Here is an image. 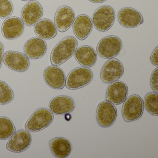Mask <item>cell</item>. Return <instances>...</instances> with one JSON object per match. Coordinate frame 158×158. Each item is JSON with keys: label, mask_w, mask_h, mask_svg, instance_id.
<instances>
[{"label": "cell", "mask_w": 158, "mask_h": 158, "mask_svg": "<svg viewBox=\"0 0 158 158\" xmlns=\"http://www.w3.org/2000/svg\"><path fill=\"white\" fill-rule=\"evenodd\" d=\"M24 24L19 17L7 18L2 23V33L4 38L14 40L20 37L24 31Z\"/></svg>", "instance_id": "12"}, {"label": "cell", "mask_w": 158, "mask_h": 158, "mask_svg": "<svg viewBox=\"0 0 158 158\" xmlns=\"http://www.w3.org/2000/svg\"><path fill=\"white\" fill-rule=\"evenodd\" d=\"M150 85L154 92H158V68L154 69L150 77Z\"/></svg>", "instance_id": "27"}, {"label": "cell", "mask_w": 158, "mask_h": 158, "mask_svg": "<svg viewBox=\"0 0 158 158\" xmlns=\"http://www.w3.org/2000/svg\"><path fill=\"white\" fill-rule=\"evenodd\" d=\"M32 140V136L28 131L21 129L15 133L11 137L6 145V148L12 152H23L30 147Z\"/></svg>", "instance_id": "10"}, {"label": "cell", "mask_w": 158, "mask_h": 158, "mask_svg": "<svg viewBox=\"0 0 158 158\" xmlns=\"http://www.w3.org/2000/svg\"><path fill=\"white\" fill-rule=\"evenodd\" d=\"M93 25L89 16L86 15H78L75 19L73 24V30L76 37L79 40H85L91 33Z\"/></svg>", "instance_id": "19"}, {"label": "cell", "mask_w": 158, "mask_h": 158, "mask_svg": "<svg viewBox=\"0 0 158 158\" xmlns=\"http://www.w3.org/2000/svg\"><path fill=\"white\" fill-rule=\"evenodd\" d=\"M43 76L47 85L52 88L61 89L65 86V74L60 68L57 66L52 65L47 67L44 71Z\"/></svg>", "instance_id": "16"}, {"label": "cell", "mask_w": 158, "mask_h": 158, "mask_svg": "<svg viewBox=\"0 0 158 158\" xmlns=\"http://www.w3.org/2000/svg\"><path fill=\"white\" fill-rule=\"evenodd\" d=\"M3 52H4V47L3 44L0 42V68L2 65L3 62Z\"/></svg>", "instance_id": "29"}, {"label": "cell", "mask_w": 158, "mask_h": 158, "mask_svg": "<svg viewBox=\"0 0 158 158\" xmlns=\"http://www.w3.org/2000/svg\"><path fill=\"white\" fill-rule=\"evenodd\" d=\"M118 19L122 26L128 28L137 27L144 22L141 13L135 9L130 7L121 9L118 13Z\"/></svg>", "instance_id": "13"}, {"label": "cell", "mask_w": 158, "mask_h": 158, "mask_svg": "<svg viewBox=\"0 0 158 158\" xmlns=\"http://www.w3.org/2000/svg\"><path fill=\"white\" fill-rule=\"evenodd\" d=\"M22 1H34V0H22Z\"/></svg>", "instance_id": "31"}, {"label": "cell", "mask_w": 158, "mask_h": 158, "mask_svg": "<svg viewBox=\"0 0 158 158\" xmlns=\"http://www.w3.org/2000/svg\"><path fill=\"white\" fill-rule=\"evenodd\" d=\"M54 115L48 109L40 108L36 110L25 124V128L28 132H37L49 126L53 121Z\"/></svg>", "instance_id": "3"}, {"label": "cell", "mask_w": 158, "mask_h": 158, "mask_svg": "<svg viewBox=\"0 0 158 158\" xmlns=\"http://www.w3.org/2000/svg\"><path fill=\"white\" fill-rule=\"evenodd\" d=\"M77 61L84 67L94 66L98 59V55L95 50L89 46H82L77 49L74 53Z\"/></svg>", "instance_id": "21"}, {"label": "cell", "mask_w": 158, "mask_h": 158, "mask_svg": "<svg viewBox=\"0 0 158 158\" xmlns=\"http://www.w3.org/2000/svg\"><path fill=\"white\" fill-rule=\"evenodd\" d=\"M15 127L12 121L5 116L0 117V139L6 140L15 133Z\"/></svg>", "instance_id": "23"}, {"label": "cell", "mask_w": 158, "mask_h": 158, "mask_svg": "<svg viewBox=\"0 0 158 158\" xmlns=\"http://www.w3.org/2000/svg\"><path fill=\"white\" fill-rule=\"evenodd\" d=\"M3 61L7 67L15 72H25L30 65L29 59L26 55L13 51L6 52L3 55Z\"/></svg>", "instance_id": "9"}, {"label": "cell", "mask_w": 158, "mask_h": 158, "mask_svg": "<svg viewBox=\"0 0 158 158\" xmlns=\"http://www.w3.org/2000/svg\"><path fill=\"white\" fill-rule=\"evenodd\" d=\"M75 19V14L69 6H62L55 13L54 21L57 29L61 33L66 32L72 26Z\"/></svg>", "instance_id": "15"}, {"label": "cell", "mask_w": 158, "mask_h": 158, "mask_svg": "<svg viewBox=\"0 0 158 158\" xmlns=\"http://www.w3.org/2000/svg\"><path fill=\"white\" fill-rule=\"evenodd\" d=\"M43 9L39 2L32 1L26 4L22 10L21 17L24 24L28 27L34 26L42 18Z\"/></svg>", "instance_id": "11"}, {"label": "cell", "mask_w": 158, "mask_h": 158, "mask_svg": "<svg viewBox=\"0 0 158 158\" xmlns=\"http://www.w3.org/2000/svg\"><path fill=\"white\" fill-rule=\"evenodd\" d=\"M89 1L95 3H101L105 2L107 0H89Z\"/></svg>", "instance_id": "30"}, {"label": "cell", "mask_w": 158, "mask_h": 158, "mask_svg": "<svg viewBox=\"0 0 158 158\" xmlns=\"http://www.w3.org/2000/svg\"><path fill=\"white\" fill-rule=\"evenodd\" d=\"M158 47L155 48L150 56V61L154 66H158Z\"/></svg>", "instance_id": "28"}, {"label": "cell", "mask_w": 158, "mask_h": 158, "mask_svg": "<svg viewBox=\"0 0 158 158\" xmlns=\"http://www.w3.org/2000/svg\"><path fill=\"white\" fill-rule=\"evenodd\" d=\"M144 109L141 97L135 94L130 96L124 102L122 108L123 118L127 122L136 121L142 116Z\"/></svg>", "instance_id": "4"}, {"label": "cell", "mask_w": 158, "mask_h": 158, "mask_svg": "<svg viewBox=\"0 0 158 158\" xmlns=\"http://www.w3.org/2000/svg\"><path fill=\"white\" fill-rule=\"evenodd\" d=\"M14 98V94L11 88L4 81L0 80V104L10 103Z\"/></svg>", "instance_id": "25"}, {"label": "cell", "mask_w": 158, "mask_h": 158, "mask_svg": "<svg viewBox=\"0 0 158 158\" xmlns=\"http://www.w3.org/2000/svg\"><path fill=\"white\" fill-rule=\"evenodd\" d=\"M48 46L46 41L41 38H32L27 40L24 48L25 54L33 60L40 59L45 55Z\"/></svg>", "instance_id": "18"}, {"label": "cell", "mask_w": 158, "mask_h": 158, "mask_svg": "<svg viewBox=\"0 0 158 158\" xmlns=\"http://www.w3.org/2000/svg\"><path fill=\"white\" fill-rule=\"evenodd\" d=\"M49 146L52 152L56 158H67L73 149L71 141L63 137H58L51 140Z\"/></svg>", "instance_id": "20"}, {"label": "cell", "mask_w": 158, "mask_h": 158, "mask_svg": "<svg viewBox=\"0 0 158 158\" xmlns=\"http://www.w3.org/2000/svg\"><path fill=\"white\" fill-rule=\"evenodd\" d=\"M128 92V87L125 83L121 81H114L107 88L106 99L113 104L119 105L126 99Z\"/></svg>", "instance_id": "14"}, {"label": "cell", "mask_w": 158, "mask_h": 158, "mask_svg": "<svg viewBox=\"0 0 158 158\" xmlns=\"http://www.w3.org/2000/svg\"><path fill=\"white\" fill-rule=\"evenodd\" d=\"M123 48V42L116 36L110 35L102 39L97 47V52L101 58L110 59L116 57Z\"/></svg>", "instance_id": "6"}, {"label": "cell", "mask_w": 158, "mask_h": 158, "mask_svg": "<svg viewBox=\"0 0 158 158\" xmlns=\"http://www.w3.org/2000/svg\"><path fill=\"white\" fill-rule=\"evenodd\" d=\"M93 78V73L90 69L85 67H77L67 76L65 86L71 90L79 89L89 85Z\"/></svg>", "instance_id": "2"}, {"label": "cell", "mask_w": 158, "mask_h": 158, "mask_svg": "<svg viewBox=\"0 0 158 158\" xmlns=\"http://www.w3.org/2000/svg\"><path fill=\"white\" fill-rule=\"evenodd\" d=\"M115 14L110 6H102L95 10L92 15V22L95 28L100 32L110 30L114 23Z\"/></svg>", "instance_id": "5"}, {"label": "cell", "mask_w": 158, "mask_h": 158, "mask_svg": "<svg viewBox=\"0 0 158 158\" xmlns=\"http://www.w3.org/2000/svg\"><path fill=\"white\" fill-rule=\"evenodd\" d=\"M117 116V110L111 102L104 101L98 105L96 118L98 124L102 127L111 126L115 123Z\"/></svg>", "instance_id": "8"}, {"label": "cell", "mask_w": 158, "mask_h": 158, "mask_svg": "<svg viewBox=\"0 0 158 158\" xmlns=\"http://www.w3.org/2000/svg\"><path fill=\"white\" fill-rule=\"evenodd\" d=\"M75 107L74 101L71 97L59 96L53 98L50 102L49 108L56 115H64L72 112Z\"/></svg>", "instance_id": "17"}, {"label": "cell", "mask_w": 158, "mask_h": 158, "mask_svg": "<svg viewBox=\"0 0 158 158\" xmlns=\"http://www.w3.org/2000/svg\"><path fill=\"white\" fill-rule=\"evenodd\" d=\"M78 46L76 39L67 36L62 40L52 49L50 56L52 65L59 66L71 59Z\"/></svg>", "instance_id": "1"}, {"label": "cell", "mask_w": 158, "mask_h": 158, "mask_svg": "<svg viewBox=\"0 0 158 158\" xmlns=\"http://www.w3.org/2000/svg\"><path fill=\"white\" fill-rule=\"evenodd\" d=\"M34 31L38 36L44 40H50L57 35L58 29L55 23L48 19L40 20L34 27Z\"/></svg>", "instance_id": "22"}, {"label": "cell", "mask_w": 158, "mask_h": 158, "mask_svg": "<svg viewBox=\"0 0 158 158\" xmlns=\"http://www.w3.org/2000/svg\"><path fill=\"white\" fill-rule=\"evenodd\" d=\"M124 69L121 61L115 58L107 61L102 68L100 77L105 84H110L117 81L123 76Z\"/></svg>", "instance_id": "7"}, {"label": "cell", "mask_w": 158, "mask_h": 158, "mask_svg": "<svg viewBox=\"0 0 158 158\" xmlns=\"http://www.w3.org/2000/svg\"><path fill=\"white\" fill-rule=\"evenodd\" d=\"M13 11L14 6L10 0H0V18H8Z\"/></svg>", "instance_id": "26"}, {"label": "cell", "mask_w": 158, "mask_h": 158, "mask_svg": "<svg viewBox=\"0 0 158 158\" xmlns=\"http://www.w3.org/2000/svg\"><path fill=\"white\" fill-rule=\"evenodd\" d=\"M144 107L152 115L158 116V95L155 92H149L144 98Z\"/></svg>", "instance_id": "24"}]
</instances>
